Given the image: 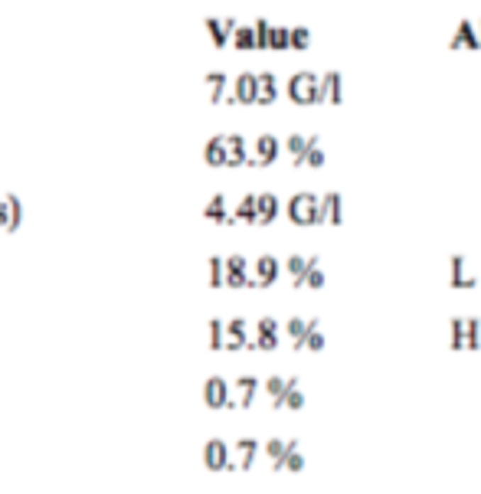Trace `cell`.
Returning <instances> with one entry per match:
<instances>
[{
	"mask_svg": "<svg viewBox=\"0 0 481 494\" xmlns=\"http://www.w3.org/2000/svg\"><path fill=\"white\" fill-rule=\"evenodd\" d=\"M285 92L295 105H321L324 102V99H321V76L318 72H308V69H302V72H295V76L288 79Z\"/></svg>",
	"mask_w": 481,
	"mask_h": 494,
	"instance_id": "obj_1",
	"label": "cell"
},
{
	"mask_svg": "<svg viewBox=\"0 0 481 494\" xmlns=\"http://www.w3.org/2000/svg\"><path fill=\"white\" fill-rule=\"evenodd\" d=\"M288 220L295 226H321V213H318V196L302 190L288 200Z\"/></svg>",
	"mask_w": 481,
	"mask_h": 494,
	"instance_id": "obj_2",
	"label": "cell"
},
{
	"mask_svg": "<svg viewBox=\"0 0 481 494\" xmlns=\"http://www.w3.org/2000/svg\"><path fill=\"white\" fill-rule=\"evenodd\" d=\"M203 403L210 409H236L233 386H229L223 376H210V380L203 383Z\"/></svg>",
	"mask_w": 481,
	"mask_h": 494,
	"instance_id": "obj_3",
	"label": "cell"
},
{
	"mask_svg": "<svg viewBox=\"0 0 481 494\" xmlns=\"http://www.w3.org/2000/svg\"><path fill=\"white\" fill-rule=\"evenodd\" d=\"M279 151H282V145H279V137L275 135H259L255 137V145H253V154H249V167H269V164H275L279 161Z\"/></svg>",
	"mask_w": 481,
	"mask_h": 494,
	"instance_id": "obj_4",
	"label": "cell"
},
{
	"mask_svg": "<svg viewBox=\"0 0 481 494\" xmlns=\"http://www.w3.org/2000/svg\"><path fill=\"white\" fill-rule=\"evenodd\" d=\"M203 465L210 471H229L233 468V455H229V445L223 439H210L203 445Z\"/></svg>",
	"mask_w": 481,
	"mask_h": 494,
	"instance_id": "obj_5",
	"label": "cell"
},
{
	"mask_svg": "<svg viewBox=\"0 0 481 494\" xmlns=\"http://www.w3.org/2000/svg\"><path fill=\"white\" fill-rule=\"evenodd\" d=\"M253 350H275L279 347V321L275 318H259L255 321V337H249Z\"/></svg>",
	"mask_w": 481,
	"mask_h": 494,
	"instance_id": "obj_6",
	"label": "cell"
},
{
	"mask_svg": "<svg viewBox=\"0 0 481 494\" xmlns=\"http://www.w3.org/2000/svg\"><path fill=\"white\" fill-rule=\"evenodd\" d=\"M279 272H282V265L275 256H259L253 265V279H249V288H265V285H272V281H279Z\"/></svg>",
	"mask_w": 481,
	"mask_h": 494,
	"instance_id": "obj_7",
	"label": "cell"
},
{
	"mask_svg": "<svg viewBox=\"0 0 481 494\" xmlns=\"http://www.w3.org/2000/svg\"><path fill=\"white\" fill-rule=\"evenodd\" d=\"M318 213H321V223H331V226L344 223V200H341L338 190H328L324 196H318Z\"/></svg>",
	"mask_w": 481,
	"mask_h": 494,
	"instance_id": "obj_8",
	"label": "cell"
},
{
	"mask_svg": "<svg viewBox=\"0 0 481 494\" xmlns=\"http://www.w3.org/2000/svg\"><path fill=\"white\" fill-rule=\"evenodd\" d=\"M223 347L226 350L249 347V324H245L243 318H233V321L223 324Z\"/></svg>",
	"mask_w": 481,
	"mask_h": 494,
	"instance_id": "obj_9",
	"label": "cell"
},
{
	"mask_svg": "<svg viewBox=\"0 0 481 494\" xmlns=\"http://www.w3.org/2000/svg\"><path fill=\"white\" fill-rule=\"evenodd\" d=\"M321 99L331 105H341L344 102V76H341L338 69H331L321 76Z\"/></svg>",
	"mask_w": 481,
	"mask_h": 494,
	"instance_id": "obj_10",
	"label": "cell"
},
{
	"mask_svg": "<svg viewBox=\"0 0 481 494\" xmlns=\"http://www.w3.org/2000/svg\"><path fill=\"white\" fill-rule=\"evenodd\" d=\"M226 102H239V105H253L255 102V72H239L233 82V95Z\"/></svg>",
	"mask_w": 481,
	"mask_h": 494,
	"instance_id": "obj_11",
	"label": "cell"
},
{
	"mask_svg": "<svg viewBox=\"0 0 481 494\" xmlns=\"http://www.w3.org/2000/svg\"><path fill=\"white\" fill-rule=\"evenodd\" d=\"M226 285L229 288H249V262L243 256H229L226 262Z\"/></svg>",
	"mask_w": 481,
	"mask_h": 494,
	"instance_id": "obj_12",
	"label": "cell"
},
{
	"mask_svg": "<svg viewBox=\"0 0 481 494\" xmlns=\"http://www.w3.org/2000/svg\"><path fill=\"white\" fill-rule=\"evenodd\" d=\"M275 99H279V79H275V72H255V102L272 105Z\"/></svg>",
	"mask_w": 481,
	"mask_h": 494,
	"instance_id": "obj_13",
	"label": "cell"
},
{
	"mask_svg": "<svg viewBox=\"0 0 481 494\" xmlns=\"http://www.w3.org/2000/svg\"><path fill=\"white\" fill-rule=\"evenodd\" d=\"M229 455H233V468L249 471L255 455H259V442H255V439H239L236 449H229Z\"/></svg>",
	"mask_w": 481,
	"mask_h": 494,
	"instance_id": "obj_14",
	"label": "cell"
},
{
	"mask_svg": "<svg viewBox=\"0 0 481 494\" xmlns=\"http://www.w3.org/2000/svg\"><path fill=\"white\" fill-rule=\"evenodd\" d=\"M295 383H298L295 376H269V380L262 383V390L269 393L272 406H275V409H282V403H285L288 390H292V386H295Z\"/></svg>",
	"mask_w": 481,
	"mask_h": 494,
	"instance_id": "obj_15",
	"label": "cell"
},
{
	"mask_svg": "<svg viewBox=\"0 0 481 494\" xmlns=\"http://www.w3.org/2000/svg\"><path fill=\"white\" fill-rule=\"evenodd\" d=\"M279 216V196L275 193H255V223L269 226Z\"/></svg>",
	"mask_w": 481,
	"mask_h": 494,
	"instance_id": "obj_16",
	"label": "cell"
},
{
	"mask_svg": "<svg viewBox=\"0 0 481 494\" xmlns=\"http://www.w3.org/2000/svg\"><path fill=\"white\" fill-rule=\"evenodd\" d=\"M448 285H452V288H475V285H478L472 275L465 272V256L462 252H455V256L448 259Z\"/></svg>",
	"mask_w": 481,
	"mask_h": 494,
	"instance_id": "obj_17",
	"label": "cell"
},
{
	"mask_svg": "<svg viewBox=\"0 0 481 494\" xmlns=\"http://www.w3.org/2000/svg\"><path fill=\"white\" fill-rule=\"evenodd\" d=\"M233 390H236V396H233V400H236V406L239 409H249L255 403V393L262 390V383L255 380V376H239L236 383H233Z\"/></svg>",
	"mask_w": 481,
	"mask_h": 494,
	"instance_id": "obj_18",
	"label": "cell"
},
{
	"mask_svg": "<svg viewBox=\"0 0 481 494\" xmlns=\"http://www.w3.org/2000/svg\"><path fill=\"white\" fill-rule=\"evenodd\" d=\"M295 449H298V439H269V442H265V455L272 459V468L279 471V465H282V461H285Z\"/></svg>",
	"mask_w": 481,
	"mask_h": 494,
	"instance_id": "obj_19",
	"label": "cell"
},
{
	"mask_svg": "<svg viewBox=\"0 0 481 494\" xmlns=\"http://www.w3.org/2000/svg\"><path fill=\"white\" fill-rule=\"evenodd\" d=\"M249 161V145L243 135H226V164L223 167H239Z\"/></svg>",
	"mask_w": 481,
	"mask_h": 494,
	"instance_id": "obj_20",
	"label": "cell"
},
{
	"mask_svg": "<svg viewBox=\"0 0 481 494\" xmlns=\"http://www.w3.org/2000/svg\"><path fill=\"white\" fill-rule=\"evenodd\" d=\"M203 161L213 164V167H223L226 164V135H213L203 147Z\"/></svg>",
	"mask_w": 481,
	"mask_h": 494,
	"instance_id": "obj_21",
	"label": "cell"
},
{
	"mask_svg": "<svg viewBox=\"0 0 481 494\" xmlns=\"http://www.w3.org/2000/svg\"><path fill=\"white\" fill-rule=\"evenodd\" d=\"M452 46H465V50H478V30H475L472 20H458L455 36H452Z\"/></svg>",
	"mask_w": 481,
	"mask_h": 494,
	"instance_id": "obj_22",
	"label": "cell"
},
{
	"mask_svg": "<svg viewBox=\"0 0 481 494\" xmlns=\"http://www.w3.org/2000/svg\"><path fill=\"white\" fill-rule=\"evenodd\" d=\"M203 216L213 220V223H223V226H233V223H236V220H233V213H226V196H223V193H216L210 203H206Z\"/></svg>",
	"mask_w": 481,
	"mask_h": 494,
	"instance_id": "obj_23",
	"label": "cell"
},
{
	"mask_svg": "<svg viewBox=\"0 0 481 494\" xmlns=\"http://www.w3.org/2000/svg\"><path fill=\"white\" fill-rule=\"evenodd\" d=\"M324 272H321V259L318 256H308V269H304V275H302V285H298V288H304V285H308V288H324Z\"/></svg>",
	"mask_w": 481,
	"mask_h": 494,
	"instance_id": "obj_24",
	"label": "cell"
},
{
	"mask_svg": "<svg viewBox=\"0 0 481 494\" xmlns=\"http://www.w3.org/2000/svg\"><path fill=\"white\" fill-rule=\"evenodd\" d=\"M206 30H210L213 43L226 46V40L233 36V30H236V20H233V17H226V20H206Z\"/></svg>",
	"mask_w": 481,
	"mask_h": 494,
	"instance_id": "obj_25",
	"label": "cell"
},
{
	"mask_svg": "<svg viewBox=\"0 0 481 494\" xmlns=\"http://www.w3.org/2000/svg\"><path fill=\"white\" fill-rule=\"evenodd\" d=\"M324 164V151H321V137L308 135V145H304V161L302 167H321Z\"/></svg>",
	"mask_w": 481,
	"mask_h": 494,
	"instance_id": "obj_26",
	"label": "cell"
},
{
	"mask_svg": "<svg viewBox=\"0 0 481 494\" xmlns=\"http://www.w3.org/2000/svg\"><path fill=\"white\" fill-rule=\"evenodd\" d=\"M448 347L455 350V354L465 347V318L462 315L448 318Z\"/></svg>",
	"mask_w": 481,
	"mask_h": 494,
	"instance_id": "obj_27",
	"label": "cell"
},
{
	"mask_svg": "<svg viewBox=\"0 0 481 494\" xmlns=\"http://www.w3.org/2000/svg\"><path fill=\"white\" fill-rule=\"evenodd\" d=\"M226 86H229L226 72H206V89H210L213 102H223V99H226Z\"/></svg>",
	"mask_w": 481,
	"mask_h": 494,
	"instance_id": "obj_28",
	"label": "cell"
},
{
	"mask_svg": "<svg viewBox=\"0 0 481 494\" xmlns=\"http://www.w3.org/2000/svg\"><path fill=\"white\" fill-rule=\"evenodd\" d=\"M304 331H308V321H304V318H288L285 334L292 337V347H295V350L304 347Z\"/></svg>",
	"mask_w": 481,
	"mask_h": 494,
	"instance_id": "obj_29",
	"label": "cell"
},
{
	"mask_svg": "<svg viewBox=\"0 0 481 494\" xmlns=\"http://www.w3.org/2000/svg\"><path fill=\"white\" fill-rule=\"evenodd\" d=\"M302 350H324V334H321V321L311 318L308 321V331H304V347Z\"/></svg>",
	"mask_w": 481,
	"mask_h": 494,
	"instance_id": "obj_30",
	"label": "cell"
},
{
	"mask_svg": "<svg viewBox=\"0 0 481 494\" xmlns=\"http://www.w3.org/2000/svg\"><path fill=\"white\" fill-rule=\"evenodd\" d=\"M304 145H308V137L304 135H288L285 137V151L292 154V164H295V167H302V161H304Z\"/></svg>",
	"mask_w": 481,
	"mask_h": 494,
	"instance_id": "obj_31",
	"label": "cell"
},
{
	"mask_svg": "<svg viewBox=\"0 0 481 494\" xmlns=\"http://www.w3.org/2000/svg\"><path fill=\"white\" fill-rule=\"evenodd\" d=\"M311 46V30L308 26H288V50H308Z\"/></svg>",
	"mask_w": 481,
	"mask_h": 494,
	"instance_id": "obj_32",
	"label": "cell"
},
{
	"mask_svg": "<svg viewBox=\"0 0 481 494\" xmlns=\"http://www.w3.org/2000/svg\"><path fill=\"white\" fill-rule=\"evenodd\" d=\"M236 223H255V193H245L236 203V213H233Z\"/></svg>",
	"mask_w": 481,
	"mask_h": 494,
	"instance_id": "obj_33",
	"label": "cell"
},
{
	"mask_svg": "<svg viewBox=\"0 0 481 494\" xmlns=\"http://www.w3.org/2000/svg\"><path fill=\"white\" fill-rule=\"evenodd\" d=\"M481 347V321L478 318H465V350Z\"/></svg>",
	"mask_w": 481,
	"mask_h": 494,
	"instance_id": "obj_34",
	"label": "cell"
},
{
	"mask_svg": "<svg viewBox=\"0 0 481 494\" xmlns=\"http://www.w3.org/2000/svg\"><path fill=\"white\" fill-rule=\"evenodd\" d=\"M233 43H236L239 50H255L253 26H236V30H233Z\"/></svg>",
	"mask_w": 481,
	"mask_h": 494,
	"instance_id": "obj_35",
	"label": "cell"
},
{
	"mask_svg": "<svg viewBox=\"0 0 481 494\" xmlns=\"http://www.w3.org/2000/svg\"><path fill=\"white\" fill-rule=\"evenodd\" d=\"M285 269H288V275L295 279V288H298V285H302V275H304V269H308V259H304V256H288Z\"/></svg>",
	"mask_w": 481,
	"mask_h": 494,
	"instance_id": "obj_36",
	"label": "cell"
},
{
	"mask_svg": "<svg viewBox=\"0 0 481 494\" xmlns=\"http://www.w3.org/2000/svg\"><path fill=\"white\" fill-rule=\"evenodd\" d=\"M210 285H213V288L226 285V265H223L220 256H213V259H210Z\"/></svg>",
	"mask_w": 481,
	"mask_h": 494,
	"instance_id": "obj_37",
	"label": "cell"
},
{
	"mask_svg": "<svg viewBox=\"0 0 481 494\" xmlns=\"http://www.w3.org/2000/svg\"><path fill=\"white\" fill-rule=\"evenodd\" d=\"M269 50H288V26H269Z\"/></svg>",
	"mask_w": 481,
	"mask_h": 494,
	"instance_id": "obj_38",
	"label": "cell"
},
{
	"mask_svg": "<svg viewBox=\"0 0 481 494\" xmlns=\"http://www.w3.org/2000/svg\"><path fill=\"white\" fill-rule=\"evenodd\" d=\"M269 20H255L253 23V36H255V50H269Z\"/></svg>",
	"mask_w": 481,
	"mask_h": 494,
	"instance_id": "obj_39",
	"label": "cell"
},
{
	"mask_svg": "<svg viewBox=\"0 0 481 494\" xmlns=\"http://www.w3.org/2000/svg\"><path fill=\"white\" fill-rule=\"evenodd\" d=\"M210 347L223 350V321H220V318H213V321H210Z\"/></svg>",
	"mask_w": 481,
	"mask_h": 494,
	"instance_id": "obj_40",
	"label": "cell"
},
{
	"mask_svg": "<svg viewBox=\"0 0 481 494\" xmlns=\"http://www.w3.org/2000/svg\"><path fill=\"white\" fill-rule=\"evenodd\" d=\"M279 468H285V471H304V455L295 449V451H292V455H288L285 461H282Z\"/></svg>",
	"mask_w": 481,
	"mask_h": 494,
	"instance_id": "obj_41",
	"label": "cell"
},
{
	"mask_svg": "<svg viewBox=\"0 0 481 494\" xmlns=\"http://www.w3.org/2000/svg\"><path fill=\"white\" fill-rule=\"evenodd\" d=\"M282 406H288V409H302L304 406V393H302V386H292V390H288V396H285V403H282Z\"/></svg>",
	"mask_w": 481,
	"mask_h": 494,
	"instance_id": "obj_42",
	"label": "cell"
},
{
	"mask_svg": "<svg viewBox=\"0 0 481 494\" xmlns=\"http://www.w3.org/2000/svg\"><path fill=\"white\" fill-rule=\"evenodd\" d=\"M475 30H478V50H481V23H478V26H475Z\"/></svg>",
	"mask_w": 481,
	"mask_h": 494,
	"instance_id": "obj_43",
	"label": "cell"
}]
</instances>
